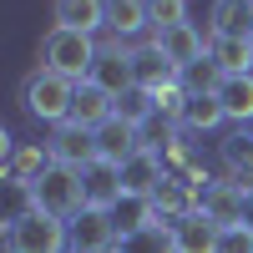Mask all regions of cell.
<instances>
[{
    "mask_svg": "<svg viewBox=\"0 0 253 253\" xmlns=\"http://www.w3.org/2000/svg\"><path fill=\"white\" fill-rule=\"evenodd\" d=\"M66 228H71V253H112L122 238L112 223V208H81Z\"/></svg>",
    "mask_w": 253,
    "mask_h": 253,
    "instance_id": "cell-6",
    "label": "cell"
},
{
    "mask_svg": "<svg viewBox=\"0 0 253 253\" xmlns=\"http://www.w3.org/2000/svg\"><path fill=\"white\" fill-rule=\"evenodd\" d=\"M177 76H182V71H177L172 61H167V56L152 46V41L132 51V86H142V91H152V96H157L162 86H172Z\"/></svg>",
    "mask_w": 253,
    "mask_h": 253,
    "instance_id": "cell-11",
    "label": "cell"
},
{
    "mask_svg": "<svg viewBox=\"0 0 253 253\" xmlns=\"http://www.w3.org/2000/svg\"><path fill=\"white\" fill-rule=\"evenodd\" d=\"M172 243H177V253H218L223 228H218V223H208L203 213H187V218L172 223Z\"/></svg>",
    "mask_w": 253,
    "mask_h": 253,
    "instance_id": "cell-14",
    "label": "cell"
},
{
    "mask_svg": "<svg viewBox=\"0 0 253 253\" xmlns=\"http://www.w3.org/2000/svg\"><path fill=\"white\" fill-rule=\"evenodd\" d=\"M142 26H152V20H147V0H107V31L117 41L137 36Z\"/></svg>",
    "mask_w": 253,
    "mask_h": 253,
    "instance_id": "cell-22",
    "label": "cell"
},
{
    "mask_svg": "<svg viewBox=\"0 0 253 253\" xmlns=\"http://www.w3.org/2000/svg\"><path fill=\"white\" fill-rule=\"evenodd\" d=\"M20 101H26V112L36 117V122H71V101H76V81H66V76H56V71H46V66H36L31 76H26V86H20Z\"/></svg>",
    "mask_w": 253,
    "mask_h": 253,
    "instance_id": "cell-4",
    "label": "cell"
},
{
    "mask_svg": "<svg viewBox=\"0 0 253 253\" xmlns=\"http://www.w3.org/2000/svg\"><path fill=\"white\" fill-rule=\"evenodd\" d=\"M91 61H96L91 36L66 31V26H51L46 36H41V66L56 71V76H66V81H86V76H91Z\"/></svg>",
    "mask_w": 253,
    "mask_h": 253,
    "instance_id": "cell-3",
    "label": "cell"
},
{
    "mask_svg": "<svg viewBox=\"0 0 253 253\" xmlns=\"http://www.w3.org/2000/svg\"><path fill=\"white\" fill-rule=\"evenodd\" d=\"M112 223H117V233L126 238V233H142V228H152V223H162V218H157L152 198L122 193V198H117V208H112Z\"/></svg>",
    "mask_w": 253,
    "mask_h": 253,
    "instance_id": "cell-18",
    "label": "cell"
},
{
    "mask_svg": "<svg viewBox=\"0 0 253 253\" xmlns=\"http://www.w3.org/2000/svg\"><path fill=\"white\" fill-rule=\"evenodd\" d=\"M81 187H86V208H117V198H122V167L96 157L91 167H81Z\"/></svg>",
    "mask_w": 253,
    "mask_h": 253,
    "instance_id": "cell-15",
    "label": "cell"
},
{
    "mask_svg": "<svg viewBox=\"0 0 253 253\" xmlns=\"http://www.w3.org/2000/svg\"><path fill=\"white\" fill-rule=\"evenodd\" d=\"M56 26L91 36L96 26H107V0H56Z\"/></svg>",
    "mask_w": 253,
    "mask_h": 253,
    "instance_id": "cell-17",
    "label": "cell"
},
{
    "mask_svg": "<svg viewBox=\"0 0 253 253\" xmlns=\"http://www.w3.org/2000/svg\"><path fill=\"white\" fill-rule=\"evenodd\" d=\"M117 117H122V122H132V126H147V122L157 117V101H152V91H142V86L122 91V96H117Z\"/></svg>",
    "mask_w": 253,
    "mask_h": 253,
    "instance_id": "cell-26",
    "label": "cell"
},
{
    "mask_svg": "<svg viewBox=\"0 0 253 253\" xmlns=\"http://www.w3.org/2000/svg\"><path fill=\"white\" fill-rule=\"evenodd\" d=\"M46 167H51V152H41V147H15L10 162H5V177L15 187H36L46 177Z\"/></svg>",
    "mask_w": 253,
    "mask_h": 253,
    "instance_id": "cell-20",
    "label": "cell"
},
{
    "mask_svg": "<svg viewBox=\"0 0 253 253\" xmlns=\"http://www.w3.org/2000/svg\"><path fill=\"white\" fill-rule=\"evenodd\" d=\"M107 96H122V91H132V51L122 46V41H101L96 46V61H91V76Z\"/></svg>",
    "mask_w": 253,
    "mask_h": 253,
    "instance_id": "cell-7",
    "label": "cell"
},
{
    "mask_svg": "<svg viewBox=\"0 0 253 253\" xmlns=\"http://www.w3.org/2000/svg\"><path fill=\"white\" fill-rule=\"evenodd\" d=\"M243 203H248V182L228 177V182H208L198 193V213L218 228H238L243 223Z\"/></svg>",
    "mask_w": 253,
    "mask_h": 253,
    "instance_id": "cell-5",
    "label": "cell"
},
{
    "mask_svg": "<svg viewBox=\"0 0 253 253\" xmlns=\"http://www.w3.org/2000/svg\"><path fill=\"white\" fill-rule=\"evenodd\" d=\"M117 253H177V243H172V223H152V228H142V233L117 238Z\"/></svg>",
    "mask_w": 253,
    "mask_h": 253,
    "instance_id": "cell-23",
    "label": "cell"
},
{
    "mask_svg": "<svg viewBox=\"0 0 253 253\" xmlns=\"http://www.w3.org/2000/svg\"><path fill=\"white\" fill-rule=\"evenodd\" d=\"M218 101L228 122H253V76H223Z\"/></svg>",
    "mask_w": 253,
    "mask_h": 253,
    "instance_id": "cell-21",
    "label": "cell"
},
{
    "mask_svg": "<svg viewBox=\"0 0 253 253\" xmlns=\"http://www.w3.org/2000/svg\"><path fill=\"white\" fill-rule=\"evenodd\" d=\"M177 122L187 126V132H208V126L223 122V101H218V96H187V107H182Z\"/></svg>",
    "mask_w": 253,
    "mask_h": 253,
    "instance_id": "cell-25",
    "label": "cell"
},
{
    "mask_svg": "<svg viewBox=\"0 0 253 253\" xmlns=\"http://www.w3.org/2000/svg\"><path fill=\"white\" fill-rule=\"evenodd\" d=\"M66 248H71V228L51 213L26 208L20 218L5 223V253H66Z\"/></svg>",
    "mask_w": 253,
    "mask_h": 253,
    "instance_id": "cell-2",
    "label": "cell"
},
{
    "mask_svg": "<svg viewBox=\"0 0 253 253\" xmlns=\"http://www.w3.org/2000/svg\"><path fill=\"white\" fill-rule=\"evenodd\" d=\"M213 36H253V0H213Z\"/></svg>",
    "mask_w": 253,
    "mask_h": 253,
    "instance_id": "cell-19",
    "label": "cell"
},
{
    "mask_svg": "<svg viewBox=\"0 0 253 253\" xmlns=\"http://www.w3.org/2000/svg\"><path fill=\"white\" fill-rule=\"evenodd\" d=\"M147 20H152V31L187 26V0H147Z\"/></svg>",
    "mask_w": 253,
    "mask_h": 253,
    "instance_id": "cell-27",
    "label": "cell"
},
{
    "mask_svg": "<svg viewBox=\"0 0 253 253\" xmlns=\"http://www.w3.org/2000/svg\"><path fill=\"white\" fill-rule=\"evenodd\" d=\"M208 56L218 61L223 76H253V36H213Z\"/></svg>",
    "mask_w": 253,
    "mask_h": 253,
    "instance_id": "cell-16",
    "label": "cell"
},
{
    "mask_svg": "<svg viewBox=\"0 0 253 253\" xmlns=\"http://www.w3.org/2000/svg\"><path fill=\"white\" fill-rule=\"evenodd\" d=\"M167 177V162L157 157V147H142L122 162V193H137V198H152L157 182Z\"/></svg>",
    "mask_w": 253,
    "mask_h": 253,
    "instance_id": "cell-10",
    "label": "cell"
},
{
    "mask_svg": "<svg viewBox=\"0 0 253 253\" xmlns=\"http://www.w3.org/2000/svg\"><path fill=\"white\" fill-rule=\"evenodd\" d=\"M177 81L187 86V96H218L223 71H218V61H213V56H203V61H193V66H182Z\"/></svg>",
    "mask_w": 253,
    "mask_h": 253,
    "instance_id": "cell-24",
    "label": "cell"
},
{
    "mask_svg": "<svg viewBox=\"0 0 253 253\" xmlns=\"http://www.w3.org/2000/svg\"><path fill=\"white\" fill-rule=\"evenodd\" d=\"M152 46H157L167 61H172L177 71L208 56V51H203V36H198V26H193V20H187V26H172V31H157V36H152Z\"/></svg>",
    "mask_w": 253,
    "mask_h": 253,
    "instance_id": "cell-13",
    "label": "cell"
},
{
    "mask_svg": "<svg viewBox=\"0 0 253 253\" xmlns=\"http://www.w3.org/2000/svg\"><path fill=\"white\" fill-rule=\"evenodd\" d=\"M243 228H253V187H248V203H243Z\"/></svg>",
    "mask_w": 253,
    "mask_h": 253,
    "instance_id": "cell-29",
    "label": "cell"
},
{
    "mask_svg": "<svg viewBox=\"0 0 253 253\" xmlns=\"http://www.w3.org/2000/svg\"><path fill=\"white\" fill-rule=\"evenodd\" d=\"M218 253H253V228H223V243H218Z\"/></svg>",
    "mask_w": 253,
    "mask_h": 253,
    "instance_id": "cell-28",
    "label": "cell"
},
{
    "mask_svg": "<svg viewBox=\"0 0 253 253\" xmlns=\"http://www.w3.org/2000/svg\"><path fill=\"white\" fill-rule=\"evenodd\" d=\"M26 208H36V213H51V218H61V223H71L81 208H86L81 172H76V167L51 162V167H46V177H41L36 187H26Z\"/></svg>",
    "mask_w": 253,
    "mask_h": 253,
    "instance_id": "cell-1",
    "label": "cell"
},
{
    "mask_svg": "<svg viewBox=\"0 0 253 253\" xmlns=\"http://www.w3.org/2000/svg\"><path fill=\"white\" fill-rule=\"evenodd\" d=\"M112 253H117V248H112Z\"/></svg>",
    "mask_w": 253,
    "mask_h": 253,
    "instance_id": "cell-30",
    "label": "cell"
},
{
    "mask_svg": "<svg viewBox=\"0 0 253 253\" xmlns=\"http://www.w3.org/2000/svg\"><path fill=\"white\" fill-rule=\"evenodd\" d=\"M46 152H51V162H61V167H91L96 162V137L86 132V126H76V122H61L56 126V137L46 142Z\"/></svg>",
    "mask_w": 253,
    "mask_h": 253,
    "instance_id": "cell-8",
    "label": "cell"
},
{
    "mask_svg": "<svg viewBox=\"0 0 253 253\" xmlns=\"http://www.w3.org/2000/svg\"><path fill=\"white\" fill-rule=\"evenodd\" d=\"M96 157L101 162H112V167H122L126 157H132V152H142V126H132V122H122V117H112V122H101L96 126Z\"/></svg>",
    "mask_w": 253,
    "mask_h": 253,
    "instance_id": "cell-9",
    "label": "cell"
},
{
    "mask_svg": "<svg viewBox=\"0 0 253 253\" xmlns=\"http://www.w3.org/2000/svg\"><path fill=\"white\" fill-rule=\"evenodd\" d=\"M117 117V96H107L96 86V81H76V101H71V122L86 126V132H96L101 122Z\"/></svg>",
    "mask_w": 253,
    "mask_h": 253,
    "instance_id": "cell-12",
    "label": "cell"
}]
</instances>
